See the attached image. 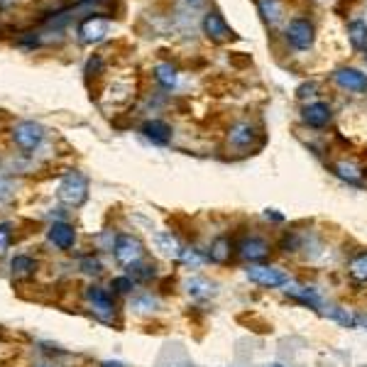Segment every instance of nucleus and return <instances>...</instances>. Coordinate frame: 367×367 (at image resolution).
I'll list each match as a JSON object with an SVG mask.
<instances>
[{
  "instance_id": "29",
  "label": "nucleus",
  "mask_w": 367,
  "mask_h": 367,
  "mask_svg": "<svg viewBox=\"0 0 367 367\" xmlns=\"http://www.w3.org/2000/svg\"><path fill=\"white\" fill-rule=\"evenodd\" d=\"M81 269L86 274H101V272H103V264H101L99 257H83L81 259Z\"/></svg>"
},
{
  "instance_id": "34",
  "label": "nucleus",
  "mask_w": 367,
  "mask_h": 367,
  "mask_svg": "<svg viewBox=\"0 0 367 367\" xmlns=\"http://www.w3.org/2000/svg\"><path fill=\"white\" fill-rule=\"evenodd\" d=\"M264 367H284V365H280V362H272V365H264Z\"/></svg>"
},
{
  "instance_id": "31",
  "label": "nucleus",
  "mask_w": 367,
  "mask_h": 367,
  "mask_svg": "<svg viewBox=\"0 0 367 367\" xmlns=\"http://www.w3.org/2000/svg\"><path fill=\"white\" fill-rule=\"evenodd\" d=\"M357 326H362L367 331V314H360L357 316Z\"/></svg>"
},
{
  "instance_id": "20",
  "label": "nucleus",
  "mask_w": 367,
  "mask_h": 367,
  "mask_svg": "<svg viewBox=\"0 0 367 367\" xmlns=\"http://www.w3.org/2000/svg\"><path fill=\"white\" fill-rule=\"evenodd\" d=\"M10 269L15 277H30V274H35L37 262L32 257H27V255H17V257H12Z\"/></svg>"
},
{
  "instance_id": "6",
  "label": "nucleus",
  "mask_w": 367,
  "mask_h": 367,
  "mask_svg": "<svg viewBox=\"0 0 367 367\" xmlns=\"http://www.w3.org/2000/svg\"><path fill=\"white\" fill-rule=\"evenodd\" d=\"M287 42L294 49H299V52L311 49V44H314V25L309 20H301V17L291 20L287 25Z\"/></svg>"
},
{
  "instance_id": "32",
  "label": "nucleus",
  "mask_w": 367,
  "mask_h": 367,
  "mask_svg": "<svg viewBox=\"0 0 367 367\" xmlns=\"http://www.w3.org/2000/svg\"><path fill=\"white\" fill-rule=\"evenodd\" d=\"M101 367H123V365H120V362H103Z\"/></svg>"
},
{
  "instance_id": "18",
  "label": "nucleus",
  "mask_w": 367,
  "mask_h": 367,
  "mask_svg": "<svg viewBox=\"0 0 367 367\" xmlns=\"http://www.w3.org/2000/svg\"><path fill=\"white\" fill-rule=\"evenodd\" d=\"M348 37H350V44L355 49L367 47V25L362 20H355L348 25Z\"/></svg>"
},
{
  "instance_id": "12",
  "label": "nucleus",
  "mask_w": 367,
  "mask_h": 367,
  "mask_svg": "<svg viewBox=\"0 0 367 367\" xmlns=\"http://www.w3.org/2000/svg\"><path fill=\"white\" fill-rule=\"evenodd\" d=\"M301 118H304V123L309 125V128H326L328 123H331V108H328V103H321V101H316V103H309L304 108V113H301Z\"/></svg>"
},
{
  "instance_id": "10",
  "label": "nucleus",
  "mask_w": 367,
  "mask_h": 367,
  "mask_svg": "<svg viewBox=\"0 0 367 367\" xmlns=\"http://www.w3.org/2000/svg\"><path fill=\"white\" fill-rule=\"evenodd\" d=\"M336 81L341 88L352 91V94H365L367 91V76L357 69H338L336 71Z\"/></svg>"
},
{
  "instance_id": "4",
  "label": "nucleus",
  "mask_w": 367,
  "mask_h": 367,
  "mask_svg": "<svg viewBox=\"0 0 367 367\" xmlns=\"http://www.w3.org/2000/svg\"><path fill=\"white\" fill-rule=\"evenodd\" d=\"M42 137H44V128L35 120H22L12 128V140L22 152H32L35 147H40Z\"/></svg>"
},
{
  "instance_id": "16",
  "label": "nucleus",
  "mask_w": 367,
  "mask_h": 367,
  "mask_svg": "<svg viewBox=\"0 0 367 367\" xmlns=\"http://www.w3.org/2000/svg\"><path fill=\"white\" fill-rule=\"evenodd\" d=\"M230 257H233V243H230L228 235H218L208 248V259L216 264H228Z\"/></svg>"
},
{
  "instance_id": "13",
  "label": "nucleus",
  "mask_w": 367,
  "mask_h": 367,
  "mask_svg": "<svg viewBox=\"0 0 367 367\" xmlns=\"http://www.w3.org/2000/svg\"><path fill=\"white\" fill-rule=\"evenodd\" d=\"M142 135H145L152 145H169L171 128L164 120H147V123L142 125Z\"/></svg>"
},
{
  "instance_id": "11",
  "label": "nucleus",
  "mask_w": 367,
  "mask_h": 367,
  "mask_svg": "<svg viewBox=\"0 0 367 367\" xmlns=\"http://www.w3.org/2000/svg\"><path fill=\"white\" fill-rule=\"evenodd\" d=\"M108 27H110V22L105 20V17L91 15L81 22L78 35H81L83 42H99V40H103V35H108Z\"/></svg>"
},
{
  "instance_id": "15",
  "label": "nucleus",
  "mask_w": 367,
  "mask_h": 367,
  "mask_svg": "<svg viewBox=\"0 0 367 367\" xmlns=\"http://www.w3.org/2000/svg\"><path fill=\"white\" fill-rule=\"evenodd\" d=\"M155 248L160 250V255H164V257H169V259H179L181 253H184L179 238L171 233H164V230H162V233H155Z\"/></svg>"
},
{
  "instance_id": "27",
  "label": "nucleus",
  "mask_w": 367,
  "mask_h": 367,
  "mask_svg": "<svg viewBox=\"0 0 367 367\" xmlns=\"http://www.w3.org/2000/svg\"><path fill=\"white\" fill-rule=\"evenodd\" d=\"M110 289H113V294H130V291L135 289L133 277H115V280L110 282Z\"/></svg>"
},
{
  "instance_id": "5",
  "label": "nucleus",
  "mask_w": 367,
  "mask_h": 367,
  "mask_svg": "<svg viewBox=\"0 0 367 367\" xmlns=\"http://www.w3.org/2000/svg\"><path fill=\"white\" fill-rule=\"evenodd\" d=\"M257 135H259L257 125H253L250 120H240V123H235L233 128L228 130V147H233V150H238V152H245L255 145Z\"/></svg>"
},
{
  "instance_id": "24",
  "label": "nucleus",
  "mask_w": 367,
  "mask_h": 367,
  "mask_svg": "<svg viewBox=\"0 0 367 367\" xmlns=\"http://www.w3.org/2000/svg\"><path fill=\"white\" fill-rule=\"evenodd\" d=\"M155 78L162 83L164 88H171L176 83V69L171 64H157L155 69Z\"/></svg>"
},
{
  "instance_id": "25",
  "label": "nucleus",
  "mask_w": 367,
  "mask_h": 367,
  "mask_svg": "<svg viewBox=\"0 0 367 367\" xmlns=\"http://www.w3.org/2000/svg\"><path fill=\"white\" fill-rule=\"evenodd\" d=\"M179 259L191 269H198L203 264V255L198 253V250H191V248H184V253H181Z\"/></svg>"
},
{
  "instance_id": "7",
  "label": "nucleus",
  "mask_w": 367,
  "mask_h": 367,
  "mask_svg": "<svg viewBox=\"0 0 367 367\" xmlns=\"http://www.w3.org/2000/svg\"><path fill=\"white\" fill-rule=\"evenodd\" d=\"M269 250L272 248H269L267 240L259 238V235H250L238 245V257L250 264H262L269 257Z\"/></svg>"
},
{
  "instance_id": "1",
  "label": "nucleus",
  "mask_w": 367,
  "mask_h": 367,
  "mask_svg": "<svg viewBox=\"0 0 367 367\" xmlns=\"http://www.w3.org/2000/svg\"><path fill=\"white\" fill-rule=\"evenodd\" d=\"M245 277H248L253 284L264 287V289H277V287L289 284V274L280 267H272V264H250L245 269Z\"/></svg>"
},
{
  "instance_id": "17",
  "label": "nucleus",
  "mask_w": 367,
  "mask_h": 367,
  "mask_svg": "<svg viewBox=\"0 0 367 367\" xmlns=\"http://www.w3.org/2000/svg\"><path fill=\"white\" fill-rule=\"evenodd\" d=\"M287 294L291 296V299L301 301L304 306H311V309H318L321 306V299H318V291L311 289V287H301V284H287Z\"/></svg>"
},
{
  "instance_id": "22",
  "label": "nucleus",
  "mask_w": 367,
  "mask_h": 367,
  "mask_svg": "<svg viewBox=\"0 0 367 367\" xmlns=\"http://www.w3.org/2000/svg\"><path fill=\"white\" fill-rule=\"evenodd\" d=\"M259 6V12L264 15V20L269 22V25H274V22L282 17V3L280 0H257Z\"/></svg>"
},
{
  "instance_id": "2",
  "label": "nucleus",
  "mask_w": 367,
  "mask_h": 367,
  "mask_svg": "<svg viewBox=\"0 0 367 367\" xmlns=\"http://www.w3.org/2000/svg\"><path fill=\"white\" fill-rule=\"evenodd\" d=\"M57 196H59V201L67 203V206H74V208L81 206L88 198V179L83 174H78V171L67 174L62 184H59Z\"/></svg>"
},
{
  "instance_id": "14",
  "label": "nucleus",
  "mask_w": 367,
  "mask_h": 367,
  "mask_svg": "<svg viewBox=\"0 0 367 367\" xmlns=\"http://www.w3.org/2000/svg\"><path fill=\"white\" fill-rule=\"evenodd\" d=\"M203 32H206L211 40H228V37L233 35V30L225 25L221 12H208V15L203 17Z\"/></svg>"
},
{
  "instance_id": "21",
  "label": "nucleus",
  "mask_w": 367,
  "mask_h": 367,
  "mask_svg": "<svg viewBox=\"0 0 367 367\" xmlns=\"http://www.w3.org/2000/svg\"><path fill=\"white\" fill-rule=\"evenodd\" d=\"M348 272H350V277L355 282H362V284H367V250L352 257V262H350V267H348Z\"/></svg>"
},
{
  "instance_id": "3",
  "label": "nucleus",
  "mask_w": 367,
  "mask_h": 367,
  "mask_svg": "<svg viewBox=\"0 0 367 367\" xmlns=\"http://www.w3.org/2000/svg\"><path fill=\"white\" fill-rule=\"evenodd\" d=\"M113 255L120 264L135 267L142 259V255H145V245H142L140 238H135V235H118L113 245Z\"/></svg>"
},
{
  "instance_id": "9",
  "label": "nucleus",
  "mask_w": 367,
  "mask_h": 367,
  "mask_svg": "<svg viewBox=\"0 0 367 367\" xmlns=\"http://www.w3.org/2000/svg\"><path fill=\"white\" fill-rule=\"evenodd\" d=\"M47 235H49V243L57 245L59 250H71L74 243H76V230H74V225H69L64 221L52 223Z\"/></svg>"
},
{
  "instance_id": "28",
  "label": "nucleus",
  "mask_w": 367,
  "mask_h": 367,
  "mask_svg": "<svg viewBox=\"0 0 367 367\" xmlns=\"http://www.w3.org/2000/svg\"><path fill=\"white\" fill-rule=\"evenodd\" d=\"M10 240H12V225L10 223H0V255L8 253Z\"/></svg>"
},
{
  "instance_id": "23",
  "label": "nucleus",
  "mask_w": 367,
  "mask_h": 367,
  "mask_svg": "<svg viewBox=\"0 0 367 367\" xmlns=\"http://www.w3.org/2000/svg\"><path fill=\"white\" fill-rule=\"evenodd\" d=\"M333 169H336V174L341 176V179L350 181V184H355V181H360V179H362L360 167L352 164V162H338V164L333 167Z\"/></svg>"
},
{
  "instance_id": "8",
  "label": "nucleus",
  "mask_w": 367,
  "mask_h": 367,
  "mask_svg": "<svg viewBox=\"0 0 367 367\" xmlns=\"http://www.w3.org/2000/svg\"><path fill=\"white\" fill-rule=\"evenodd\" d=\"M86 299L91 301V306H94V311L101 316V318L108 321L110 316H113V311H115L113 296H110L105 289H101V287H88V289H86Z\"/></svg>"
},
{
  "instance_id": "26",
  "label": "nucleus",
  "mask_w": 367,
  "mask_h": 367,
  "mask_svg": "<svg viewBox=\"0 0 367 367\" xmlns=\"http://www.w3.org/2000/svg\"><path fill=\"white\" fill-rule=\"evenodd\" d=\"M187 289H189V294H191V296H208V294H211V282H206V280H189Z\"/></svg>"
},
{
  "instance_id": "19",
  "label": "nucleus",
  "mask_w": 367,
  "mask_h": 367,
  "mask_svg": "<svg viewBox=\"0 0 367 367\" xmlns=\"http://www.w3.org/2000/svg\"><path fill=\"white\" fill-rule=\"evenodd\" d=\"M326 316L333 321H338L343 328H357V316L350 314L348 309H343V306H328Z\"/></svg>"
},
{
  "instance_id": "30",
  "label": "nucleus",
  "mask_w": 367,
  "mask_h": 367,
  "mask_svg": "<svg viewBox=\"0 0 367 367\" xmlns=\"http://www.w3.org/2000/svg\"><path fill=\"white\" fill-rule=\"evenodd\" d=\"M264 218H267V221H284L282 213H272V211H264Z\"/></svg>"
},
{
  "instance_id": "33",
  "label": "nucleus",
  "mask_w": 367,
  "mask_h": 367,
  "mask_svg": "<svg viewBox=\"0 0 367 367\" xmlns=\"http://www.w3.org/2000/svg\"><path fill=\"white\" fill-rule=\"evenodd\" d=\"M187 3H191V6H201L203 0H187Z\"/></svg>"
}]
</instances>
